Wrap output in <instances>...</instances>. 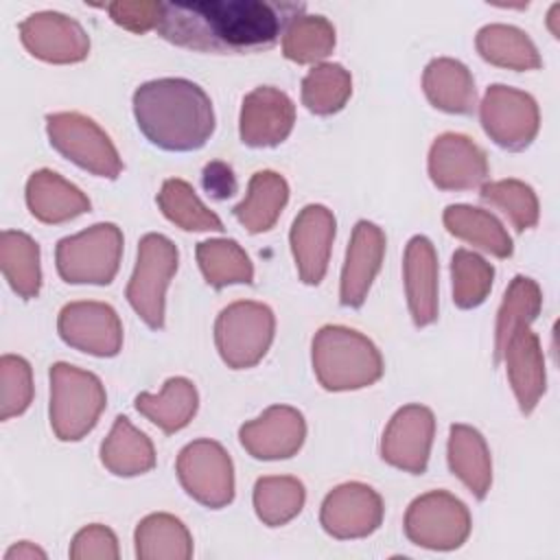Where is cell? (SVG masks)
<instances>
[{
	"label": "cell",
	"instance_id": "cell-1",
	"mask_svg": "<svg viewBox=\"0 0 560 560\" xmlns=\"http://www.w3.org/2000/svg\"><path fill=\"white\" fill-rule=\"evenodd\" d=\"M302 2L269 0H192L162 2L158 35L199 52H258L271 48L304 13Z\"/></svg>",
	"mask_w": 560,
	"mask_h": 560
},
{
	"label": "cell",
	"instance_id": "cell-43",
	"mask_svg": "<svg viewBox=\"0 0 560 560\" xmlns=\"http://www.w3.org/2000/svg\"><path fill=\"white\" fill-rule=\"evenodd\" d=\"M107 13L114 24L131 31V33H147L158 28V20L162 13V2H144V0H118L109 2Z\"/></svg>",
	"mask_w": 560,
	"mask_h": 560
},
{
	"label": "cell",
	"instance_id": "cell-8",
	"mask_svg": "<svg viewBox=\"0 0 560 560\" xmlns=\"http://www.w3.org/2000/svg\"><path fill=\"white\" fill-rule=\"evenodd\" d=\"M50 147L79 168L116 179L122 173V160L112 138L88 116L79 112H57L46 116Z\"/></svg>",
	"mask_w": 560,
	"mask_h": 560
},
{
	"label": "cell",
	"instance_id": "cell-24",
	"mask_svg": "<svg viewBox=\"0 0 560 560\" xmlns=\"http://www.w3.org/2000/svg\"><path fill=\"white\" fill-rule=\"evenodd\" d=\"M422 90L429 103L446 114H472L477 107V90L470 70L451 57H438L427 63Z\"/></svg>",
	"mask_w": 560,
	"mask_h": 560
},
{
	"label": "cell",
	"instance_id": "cell-11",
	"mask_svg": "<svg viewBox=\"0 0 560 560\" xmlns=\"http://www.w3.org/2000/svg\"><path fill=\"white\" fill-rule=\"evenodd\" d=\"M479 120L486 136L508 151L527 149L540 129V112L532 94L494 83L479 103Z\"/></svg>",
	"mask_w": 560,
	"mask_h": 560
},
{
	"label": "cell",
	"instance_id": "cell-32",
	"mask_svg": "<svg viewBox=\"0 0 560 560\" xmlns=\"http://www.w3.org/2000/svg\"><path fill=\"white\" fill-rule=\"evenodd\" d=\"M0 267L9 287L24 300L37 298L42 289L39 245L20 230H4L0 236Z\"/></svg>",
	"mask_w": 560,
	"mask_h": 560
},
{
	"label": "cell",
	"instance_id": "cell-21",
	"mask_svg": "<svg viewBox=\"0 0 560 560\" xmlns=\"http://www.w3.org/2000/svg\"><path fill=\"white\" fill-rule=\"evenodd\" d=\"M499 363H505L521 413L529 416L547 389L545 357L536 332L529 326L514 330L501 350Z\"/></svg>",
	"mask_w": 560,
	"mask_h": 560
},
{
	"label": "cell",
	"instance_id": "cell-10",
	"mask_svg": "<svg viewBox=\"0 0 560 560\" xmlns=\"http://www.w3.org/2000/svg\"><path fill=\"white\" fill-rule=\"evenodd\" d=\"M177 479L197 503L219 510L234 499V466L228 451L208 438L186 444L175 462Z\"/></svg>",
	"mask_w": 560,
	"mask_h": 560
},
{
	"label": "cell",
	"instance_id": "cell-44",
	"mask_svg": "<svg viewBox=\"0 0 560 560\" xmlns=\"http://www.w3.org/2000/svg\"><path fill=\"white\" fill-rule=\"evenodd\" d=\"M201 186L217 201L230 199L232 195H236V188H238L236 175H234L232 166L221 162V160H212V162H208L203 166V171H201Z\"/></svg>",
	"mask_w": 560,
	"mask_h": 560
},
{
	"label": "cell",
	"instance_id": "cell-14",
	"mask_svg": "<svg viewBox=\"0 0 560 560\" xmlns=\"http://www.w3.org/2000/svg\"><path fill=\"white\" fill-rule=\"evenodd\" d=\"M381 494L359 481L341 483L330 490L319 510V523L324 532L337 540L365 538L383 523Z\"/></svg>",
	"mask_w": 560,
	"mask_h": 560
},
{
	"label": "cell",
	"instance_id": "cell-37",
	"mask_svg": "<svg viewBox=\"0 0 560 560\" xmlns=\"http://www.w3.org/2000/svg\"><path fill=\"white\" fill-rule=\"evenodd\" d=\"M337 44L335 26L324 15H298L282 33V55L295 63H319Z\"/></svg>",
	"mask_w": 560,
	"mask_h": 560
},
{
	"label": "cell",
	"instance_id": "cell-34",
	"mask_svg": "<svg viewBox=\"0 0 560 560\" xmlns=\"http://www.w3.org/2000/svg\"><path fill=\"white\" fill-rule=\"evenodd\" d=\"M540 308H542V291L538 282L527 276H514L510 287L505 289V295L497 313V328H494V363L497 365L510 335L518 328L532 326Z\"/></svg>",
	"mask_w": 560,
	"mask_h": 560
},
{
	"label": "cell",
	"instance_id": "cell-35",
	"mask_svg": "<svg viewBox=\"0 0 560 560\" xmlns=\"http://www.w3.org/2000/svg\"><path fill=\"white\" fill-rule=\"evenodd\" d=\"M162 214L186 232H221L223 221L197 197L192 186L179 177H171L158 192Z\"/></svg>",
	"mask_w": 560,
	"mask_h": 560
},
{
	"label": "cell",
	"instance_id": "cell-3",
	"mask_svg": "<svg viewBox=\"0 0 560 560\" xmlns=\"http://www.w3.org/2000/svg\"><path fill=\"white\" fill-rule=\"evenodd\" d=\"M313 372L328 392L374 385L383 376V357L372 339L348 326H322L311 348Z\"/></svg>",
	"mask_w": 560,
	"mask_h": 560
},
{
	"label": "cell",
	"instance_id": "cell-31",
	"mask_svg": "<svg viewBox=\"0 0 560 560\" xmlns=\"http://www.w3.org/2000/svg\"><path fill=\"white\" fill-rule=\"evenodd\" d=\"M136 556L142 560H188L192 536L186 525L166 512L144 516L136 527Z\"/></svg>",
	"mask_w": 560,
	"mask_h": 560
},
{
	"label": "cell",
	"instance_id": "cell-4",
	"mask_svg": "<svg viewBox=\"0 0 560 560\" xmlns=\"http://www.w3.org/2000/svg\"><path fill=\"white\" fill-rule=\"evenodd\" d=\"M107 402L101 378L70 363L50 368V429L61 442H79L98 422Z\"/></svg>",
	"mask_w": 560,
	"mask_h": 560
},
{
	"label": "cell",
	"instance_id": "cell-45",
	"mask_svg": "<svg viewBox=\"0 0 560 560\" xmlns=\"http://www.w3.org/2000/svg\"><path fill=\"white\" fill-rule=\"evenodd\" d=\"M44 560L46 558V551L39 549L35 542H28V540H22L18 545H13L7 553H4V560Z\"/></svg>",
	"mask_w": 560,
	"mask_h": 560
},
{
	"label": "cell",
	"instance_id": "cell-16",
	"mask_svg": "<svg viewBox=\"0 0 560 560\" xmlns=\"http://www.w3.org/2000/svg\"><path fill=\"white\" fill-rule=\"evenodd\" d=\"M486 151L464 133H442L429 149V177L440 190H472L488 182Z\"/></svg>",
	"mask_w": 560,
	"mask_h": 560
},
{
	"label": "cell",
	"instance_id": "cell-36",
	"mask_svg": "<svg viewBox=\"0 0 560 560\" xmlns=\"http://www.w3.org/2000/svg\"><path fill=\"white\" fill-rule=\"evenodd\" d=\"M304 501V483L289 475L260 477L254 486L256 516L269 527H280L293 521L302 512Z\"/></svg>",
	"mask_w": 560,
	"mask_h": 560
},
{
	"label": "cell",
	"instance_id": "cell-38",
	"mask_svg": "<svg viewBox=\"0 0 560 560\" xmlns=\"http://www.w3.org/2000/svg\"><path fill=\"white\" fill-rule=\"evenodd\" d=\"M352 94V77L339 63H317L302 79V105L315 116L341 112Z\"/></svg>",
	"mask_w": 560,
	"mask_h": 560
},
{
	"label": "cell",
	"instance_id": "cell-20",
	"mask_svg": "<svg viewBox=\"0 0 560 560\" xmlns=\"http://www.w3.org/2000/svg\"><path fill=\"white\" fill-rule=\"evenodd\" d=\"M385 232L372 223L361 219L350 236L346 260L341 269V282H339V302L348 308L363 306L368 291L381 271L383 258H385Z\"/></svg>",
	"mask_w": 560,
	"mask_h": 560
},
{
	"label": "cell",
	"instance_id": "cell-33",
	"mask_svg": "<svg viewBox=\"0 0 560 560\" xmlns=\"http://www.w3.org/2000/svg\"><path fill=\"white\" fill-rule=\"evenodd\" d=\"M203 280L212 289L254 282V265L245 249L232 238L201 241L195 249Z\"/></svg>",
	"mask_w": 560,
	"mask_h": 560
},
{
	"label": "cell",
	"instance_id": "cell-5",
	"mask_svg": "<svg viewBox=\"0 0 560 560\" xmlns=\"http://www.w3.org/2000/svg\"><path fill=\"white\" fill-rule=\"evenodd\" d=\"M122 232L116 223H96L66 236L55 247L57 273L68 284H109L120 267Z\"/></svg>",
	"mask_w": 560,
	"mask_h": 560
},
{
	"label": "cell",
	"instance_id": "cell-39",
	"mask_svg": "<svg viewBox=\"0 0 560 560\" xmlns=\"http://www.w3.org/2000/svg\"><path fill=\"white\" fill-rule=\"evenodd\" d=\"M479 199L490 208L501 210L516 232H525L538 223V197L534 188L521 179L486 182L479 188Z\"/></svg>",
	"mask_w": 560,
	"mask_h": 560
},
{
	"label": "cell",
	"instance_id": "cell-17",
	"mask_svg": "<svg viewBox=\"0 0 560 560\" xmlns=\"http://www.w3.org/2000/svg\"><path fill=\"white\" fill-rule=\"evenodd\" d=\"M295 125V105L278 88L260 85L252 90L241 105L238 136L252 149L282 144Z\"/></svg>",
	"mask_w": 560,
	"mask_h": 560
},
{
	"label": "cell",
	"instance_id": "cell-46",
	"mask_svg": "<svg viewBox=\"0 0 560 560\" xmlns=\"http://www.w3.org/2000/svg\"><path fill=\"white\" fill-rule=\"evenodd\" d=\"M558 13H560V4H553L551 9H549V15H547V24H549V31H551V35L558 39L560 37V31L556 28V22H558Z\"/></svg>",
	"mask_w": 560,
	"mask_h": 560
},
{
	"label": "cell",
	"instance_id": "cell-30",
	"mask_svg": "<svg viewBox=\"0 0 560 560\" xmlns=\"http://www.w3.org/2000/svg\"><path fill=\"white\" fill-rule=\"evenodd\" d=\"M475 46L483 61L499 68L523 72V70H536L542 66V59L534 42L525 31L516 26L486 24L477 31Z\"/></svg>",
	"mask_w": 560,
	"mask_h": 560
},
{
	"label": "cell",
	"instance_id": "cell-28",
	"mask_svg": "<svg viewBox=\"0 0 560 560\" xmlns=\"http://www.w3.org/2000/svg\"><path fill=\"white\" fill-rule=\"evenodd\" d=\"M444 228L448 234H453L459 241H466L468 245L497 256V258H510L514 252L512 238L503 223L488 210L466 206V203H453L442 214Z\"/></svg>",
	"mask_w": 560,
	"mask_h": 560
},
{
	"label": "cell",
	"instance_id": "cell-25",
	"mask_svg": "<svg viewBox=\"0 0 560 560\" xmlns=\"http://www.w3.org/2000/svg\"><path fill=\"white\" fill-rule=\"evenodd\" d=\"M448 468L475 499H486L492 486V459L486 438L475 427L453 424L448 429Z\"/></svg>",
	"mask_w": 560,
	"mask_h": 560
},
{
	"label": "cell",
	"instance_id": "cell-19",
	"mask_svg": "<svg viewBox=\"0 0 560 560\" xmlns=\"http://www.w3.org/2000/svg\"><path fill=\"white\" fill-rule=\"evenodd\" d=\"M335 214L322 203L304 206L293 219L289 243L298 276L304 284L317 287L324 280L335 241Z\"/></svg>",
	"mask_w": 560,
	"mask_h": 560
},
{
	"label": "cell",
	"instance_id": "cell-23",
	"mask_svg": "<svg viewBox=\"0 0 560 560\" xmlns=\"http://www.w3.org/2000/svg\"><path fill=\"white\" fill-rule=\"evenodd\" d=\"M26 206L42 223H66L90 210V199L59 173L42 168L26 182Z\"/></svg>",
	"mask_w": 560,
	"mask_h": 560
},
{
	"label": "cell",
	"instance_id": "cell-13",
	"mask_svg": "<svg viewBox=\"0 0 560 560\" xmlns=\"http://www.w3.org/2000/svg\"><path fill=\"white\" fill-rule=\"evenodd\" d=\"M435 435V416L424 405H405L387 422L381 438V457L389 466L422 475Z\"/></svg>",
	"mask_w": 560,
	"mask_h": 560
},
{
	"label": "cell",
	"instance_id": "cell-15",
	"mask_svg": "<svg viewBox=\"0 0 560 560\" xmlns=\"http://www.w3.org/2000/svg\"><path fill=\"white\" fill-rule=\"evenodd\" d=\"M20 39L33 57L46 63H79L90 55L85 28L57 11L31 13L22 20Z\"/></svg>",
	"mask_w": 560,
	"mask_h": 560
},
{
	"label": "cell",
	"instance_id": "cell-7",
	"mask_svg": "<svg viewBox=\"0 0 560 560\" xmlns=\"http://www.w3.org/2000/svg\"><path fill=\"white\" fill-rule=\"evenodd\" d=\"M276 332L273 311L262 302L241 300L225 306L214 322V343L232 370L254 368L269 350Z\"/></svg>",
	"mask_w": 560,
	"mask_h": 560
},
{
	"label": "cell",
	"instance_id": "cell-12",
	"mask_svg": "<svg viewBox=\"0 0 560 560\" xmlns=\"http://www.w3.org/2000/svg\"><path fill=\"white\" fill-rule=\"evenodd\" d=\"M57 330L66 346L92 357H116L122 348V324L118 313L94 300L70 302L59 311Z\"/></svg>",
	"mask_w": 560,
	"mask_h": 560
},
{
	"label": "cell",
	"instance_id": "cell-27",
	"mask_svg": "<svg viewBox=\"0 0 560 560\" xmlns=\"http://www.w3.org/2000/svg\"><path fill=\"white\" fill-rule=\"evenodd\" d=\"M133 407L164 433H177L197 413L199 394L192 381L186 376H173L162 385L160 394H138Z\"/></svg>",
	"mask_w": 560,
	"mask_h": 560
},
{
	"label": "cell",
	"instance_id": "cell-41",
	"mask_svg": "<svg viewBox=\"0 0 560 560\" xmlns=\"http://www.w3.org/2000/svg\"><path fill=\"white\" fill-rule=\"evenodd\" d=\"M33 402V370L24 357L0 359V420L20 416Z\"/></svg>",
	"mask_w": 560,
	"mask_h": 560
},
{
	"label": "cell",
	"instance_id": "cell-42",
	"mask_svg": "<svg viewBox=\"0 0 560 560\" xmlns=\"http://www.w3.org/2000/svg\"><path fill=\"white\" fill-rule=\"evenodd\" d=\"M70 558L72 560H92V558L116 560L118 558L116 534L101 523H92L79 529L70 545Z\"/></svg>",
	"mask_w": 560,
	"mask_h": 560
},
{
	"label": "cell",
	"instance_id": "cell-22",
	"mask_svg": "<svg viewBox=\"0 0 560 560\" xmlns=\"http://www.w3.org/2000/svg\"><path fill=\"white\" fill-rule=\"evenodd\" d=\"M405 295L418 328L438 319V254L427 236H411L402 258Z\"/></svg>",
	"mask_w": 560,
	"mask_h": 560
},
{
	"label": "cell",
	"instance_id": "cell-6",
	"mask_svg": "<svg viewBox=\"0 0 560 560\" xmlns=\"http://www.w3.org/2000/svg\"><path fill=\"white\" fill-rule=\"evenodd\" d=\"M177 247L164 234H144L138 243V258L125 298L136 315L153 330L164 328L166 289L177 271Z\"/></svg>",
	"mask_w": 560,
	"mask_h": 560
},
{
	"label": "cell",
	"instance_id": "cell-18",
	"mask_svg": "<svg viewBox=\"0 0 560 560\" xmlns=\"http://www.w3.org/2000/svg\"><path fill=\"white\" fill-rule=\"evenodd\" d=\"M306 438L304 416L289 405H271L238 429L241 446L262 462L293 457Z\"/></svg>",
	"mask_w": 560,
	"mask_h": 560
},
{
	"label": "cell",
	"instance_id": "cell-2",
	"mask_svg": "<svg viewBox=\"0 0 560 560\" xmlns=\"http://www.w3.org/2000/svg\"><path fill=\"white\" fill-rule=\"evenodd\" d=\"M133 116L144 138L164 151H197L214 133L210 96L188 79H153L133 92Z\"/></svg>",
	"mask_w": 560,
	"mask_h": 560
},
{
	"label": "cell",
	"instance_id": "cell-26",
	"mask_svg": "<svg viewBox=\"0 0 560 560\" xmlns=\"http://www.w3.org/2000/svg\"><path fill=\"white\" fill-rule=\"evenodd\" d=\"M289 201V184L276 171H258L247 184V192L232 214L249 234L269 232Z\"/></svg>",
	"mask_w": 560,
	"mask_h": 560
},
{
	"label": "cell",
	"instance_id": "cell-40",
	"mask_svg": "<svg viewBox=\"0 0 560 560\" xmlns=\"http://www.w3.org/2000/svg\"><path fill=\"white\" fill-rule=\"evenodd\" d=\"M453 302L459 308H477L486 302L494 280V267L470 249H455L451 258Z\"/></svg>",
	"mask_w": 560,
	"mask_h": 560
},
{
	"label": "cell",
	"instance_id": "cell-9",
	"mask_svg": "<svg viewBox=\"0 0 560 560\" xmlns=\"http://www.w3.org/2000/svg\"><path fill=\"white\" fill-rule=\"evenodd\" d=\"M405 536L427 549L451 551L466 542L472 518L468 508L446 490L416 497L405 512Z\"/></svg>",
	"mask_w": 560,
	"mask_h": 560
},
{
	"label": "cell",
	"instance_id": "cell-29",
	"mask_svg": "<svg viewBox=\"0 0 560 560\" xmlns=\"http://www.w3.org/2000/svg\"><path fill=\"white\" fill-rule=\"evenodd\" d=\"M101 462L116 477H136L155 466V448L127 416H118L101 444Z\"/></svg>",
	"mask_w": 560,
	"mask_h": 560
}]
</instances>
